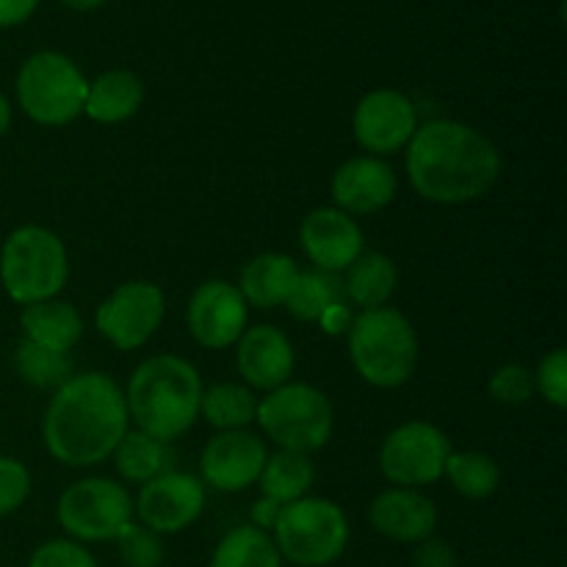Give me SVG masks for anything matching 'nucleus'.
I'll return each instance as SVG.
<instances>
[{"label": "nucleus", "instance_id": "31", "mask_svg": "<svg viewBox=\"0 0 567 567\" xmlns=\"http://www.w3.org/2000/svg\"><path fill=\"white\" fill-rule=\"evenodd\" d=\"M116 540V551L127 567H161L164 563V543H161L158 532L147 529V526L127 524Z\"/></svg>", "mask_w": 567, "mask_h": 567}, {"label": "nucleus", "instance_id": "25", "mask_svg": "<svg viewBox=\"0 0 567 567\" xmlns=\"http://www.w3.org/2000/svg\"><path fill=\"white\" fill-rule=\"evenodd\" d=\"M116 457V471L125 476L127 482H147L158 480L161 474H166L172 465V449L164 441H155V437L144 435V432H127L120 441L114 452Z\"/></svg>", "mask_w": 567, "mask_h": 567}, {"label": "nucleus", "instance_id": "35", "mask_svg": "<svg viewBox=\"0 0 567 567\" xmlns=\"http://www.w3.org/2000/svg\"><path fill=\"white\" fill-rule=\"evenodd\" d=\"M28 567H97V563L81 543L50 540L33 551Z\"/></svg>", "mask_w": 567, "mask_h": 567}, {"label": "nucleus", "instance_id": "10", "mask_svg": "<svg viewBox=\"0 0 567 567\" xmlns=\"http://www.w3.org/2000/svg\"><path fill=\"white\" fill-rule=\"evenodd\" d=\"M452 443L435 424L410 421L385 437L380 449V468L385 480L399 487L432 485L443 476Z\"/></svg>", "mask_w": 567, "mask_h": 567}, {"label": "nucleus", "instance_id": "36", "mask_svg": "<svg viewBox=\"0 0 567 567\" xmlns=\"http://www.w3.org/2000/svg\"><path fill=\"white\" fill-rule=\"evenodd\" d=\"M415 567H457V554L441 537H426L419 543L413 554Z\"/></svg>", "mask_w": 567, "mask_h": 567}, {"label": "nucleus", "instance_id": "23", "mask_svg": "<svg viewBox=\"0 0 567 567\" xmlns=\"http://www.w3.org/2000/svg\"><path fill=\"white\" fill-rule=\"evenodd\" d=\"M396 291V266L382 252H363L349 266L343 293L363 310L385 308Z\"/></svg>", "mask_w": 567, "mask_h": 567}, {"label": "nucleus", "instance_id": "13", "mask_svg": "<svg viewBox=\"0 0 567 567\" xmlns=\"http://www.w3.org/2000/svg\"><path fill=\"white\" fill-rule=\"evenodd\" d=\"M205 507L203 482L192 474L181 471H166L158 480L147 482L138 493L136 515L142 526L164 535H175L192 526Z\"/></svg>", "mask_w": 567, "mask_h": 567}, {"label": "nucleus", "instance_id": "30", "mask_svg": "<svg viewBox=\"0 0 567 567\" xmlns=\"http://www.w3.org/2000/svg\"><path fill=\"white\" fill-rule=\"evenodd\" d=\"M443 474L449 476L452 487L457 493H463L465 498H487L496 493L498 480V465L493 463V457L482 452H457L449 454L446 468Z\"/></svg>", "mask_w": 567, "mask_h": 567}, {"label": "nucleus", "instance_id": "41", "mask_svg": "<svg viewBox=\"0 0 567 567\" xmlns=\"http://www.w3.org/2000/svg\"><path fill=\"white\" fill-rule=\"evenodd\" d=\"M9 122H11V105H9V100L0 94V136L9 131Z\"/></svg>", "mask_w": 567, "mask_h": 567}, {"label": "nucleus", "instance_id": "18", "mask_svg": "<svg viewBox=\"0 0 567 567\" xmlns=\"http://www.w3.org/2000/svg\"><path fill=\"white\" fill-rule=\"evenodd\" d=\"M238 374L260 391L286 385L293 371V349L277 327L258 324L241 332L236 349Z\"/></svg>", "mask_w": 567, "mask_h": 567}, {"label": "nucleus", "instance_id": "5", "mask_svg": "<svg viewBox=\"0 0 567 567\" xmlns=\"http://www.w3.org/2000/svg\"><path fill=\"white\" fill-rule=\"evenodd\" d=\"M66 249L61 238L48 227L25 225L17 227L0 252V280L6 293L20 305L55 299L64 288Z\"/></svg>", "mask_w": 567, "mask_h": 567}, {"label": "nucleus", "instance_id": "27", "mask_svg": "<svg viewBox=\"0 0 567 567\" xmlns=\"http://www.w3.org/2000/svg\"><path fill=\"white\" fill-rule=\"evenodd\" d=\"M343 280L332 271H299L297 280H293L291 293H288L286 305L291 310V316L302 321H319L332 305L343 302Z\"/></svg>", "mask_w": 567, "mask_h": 567}, {"label": "nucleus", "instance_id": "3", "mask_svg": "<svg viewBox=\"0 0 567 567\" xmlns=\"http://www.w3.org/2000/svg\"><path fill=\"white\" fill-rule=\"evenodd\" d=\"M199 399L203 382L197 369L175 354H158L133 371L125 404L138 432L166 443L192 430L199 415Z\"/></svg>", "mask_w": 567, "mask_h": 567}, {"label": "nucleus", "instance_id": "21", "mask_svg": "<svg viewBox=\"0 0 567 567\" xmlns=\"http://www.w3.org/2000/svg\"><path fill=\"white\" fill-rule=\"evenodd\" d=\"M142 100L144 86L133 72L111 70L105 72V75H100L94 83H89L83 111H86L94 122L114 125V122L131 120V116L142 109Z\"/></svg>", "mask_w": 567, "mask_h": 567}, {"label": "nucleus", "instance_id": "7", "mask_svg": "<svg viewBox=\"0 0 567 567\" xmlns=\"http://www.w3.org/2000/svg\"><path fill=\"white\" fill-rule=\"evenodd\" d=\"M89 81L66 55L44 50L31 55L17 75V97L33 122L48 127L75 120L86 103Z\"/></svg>", "mask_w": 567, "mask_h": 567}, {"label": "nucleus", "instance_id": "14", "mask_svg": "<svg viewBox=\"0 0 567 567\" xmlns=\"http://www.w3.org/2000/svg\"><path fill=\"white\" fill-rule=\"evenodd\" d=\"M188 330L205 349H227L247 330V299L225 280H208L192 293Z\"/></svg>", "mask_w": 567, "mask_h": 567}, {"label": "nucleus", "instance_id": "19", "mask_svg": "<svg viewBox=\"0 0 567 567\" xmlns=\"http://www.w3.org/2000/svg\"><path fill=\"white\" fill-rule=\"evenodd\" d=\"M371 526L396 543H421L435 535L437 509L413 487H391L380 493L369 509Z\"/></svg>", "mask_w": 567, "mask_h": 567}, {"label": "nucleus", "instance_id": "32", "mask_svg": "<svg viewBox=\"0 0 567 567\" xmlns=\"http://www.w3.org/2000/svg\"><path fill=\"white\" fill-rule=\"evenodd\" d=\"M491 396L502 404H524L535 396V374L526 365L509 363L493 374Z\"/></svg>", "mask_w": 567, "mask_h": 567}, {"label": "nucleus", "instance_id": "1", "mask_svg": "<svg viewBox=\"0 0 567 567\" xmlns=\"http://www.w3.org/2000/svg\"><path fill=\"white\" fill-rule=\"evenodd\" d=\"M410 186L437 205L485 197L502 175V158L487 136L454 120L421 125L408 144Z\"/></svg>", "mask_w": 567, "mask_h": 567}, {"label": "nucleus", "instance_id": "6", "mask_svg": "<svg viewBox=\"0 0 567 567\" xmlns=\"http://www.w3.org/2000/svg\"><path fill=\"white\" fill-rule=\"evenodd\" d=\"M275 546L288 563L302 567L330 565L347 551L349 524L343 509L327 498H297L280 507Z\"/></svg>", "mask_w": 567, "mask_h": 567}, {"label": "nucleus", "instance_id": "8", "mask_svg": "<svg viewBox=\"0 0 567 567\" xmlns=\"http://www.w3.org/2000/svg\"><path fill=\"white\" fill-rule=\"evenodd\" d=\"M255 421L280 449L316 452L332 435V408L324 393L313 385H280L258 402Z\"/></svg>", "mask_w": 567, "mask_h": 567}, {"label": "nucleus", "instance_id": "29", "mask_svg": "<svg viewBox=\"0 0 567 567\" xmlns=\"http://www.w3.org/2000/svg\"><path fill=\"white\" fill-rule=\"evenodd\" d=\"M17 371L22 380L33 388H55L59 391L66 380H72V358L70 352H53L39 343L22 338L14 354Z\"/></svg>", "mask_w": 567, "mask_h": 567}, {"label": "nucleus", "instance_id": "20", "mask_svg": "<svg viewBox=\"0 0 567 567\" xmlns=\"http://www.w3.org/2000/svg\"><path fill=\"white\" fill-rule=\"evenodd\" d=\"M20 321L28 341L53 349V352H70L83 336L81 313L70 302H61V299L25 305Z\"/></svg>", "mask_w": 567, "mask_h": 567}, {"label": "nucleus", "instance_id": "24", "mask_svg": "<svg viewBox=\"0 0 567 567\" xmlns=\"http://www.w3.org/2000/svg\"><path fill=\"white\" fill-rule=\"evenodd\" d=\"M316 471L313 463L308 460V454L302 452H288V449H280L275 457H266L264 471H260V491L269 502L286 504L297 502V498H305V493L313 487Z\"/></svg>", "mask_w": 567, "mask_h": 567}, {"label": "nucleus", "instance_id": "39", "mask_svg": "<svg viewBox=\"0 0 567 567\" xmlns=\"http://www.w3.org/2000/svg\"><path fill=\"white\" fill-rule=\"evenodd\" d=\"M277 513H280V504L269 502V498H264V502L255 507V520H258V529H266V526H275L277 520Z\"/></svg>", "mask_w": 567, "mask_h": 567}, {"label": "nucleus", "instance_id": "33", "mask_svg": "<svg viewBox=\"0 0 567 567\" xmlns=\"http://www.w3.org/2000/svg\"><path fill=\"white\" fill-rule=\"evenodd\" d=\"M535 391L546 396L554 408H567V352L565 349H554L551 354L540 360L535 374Z\"/></svg>", "mask_w": 567, "mask_h": 567}, {"label": "nucleus", "instance_id": "4", "mask_svg": "<svg viewBox=\"0 0 567 567\" xmlns=\"http://www.w3.org/2000/svg\"><path fill=\"white\" fill-rule=\"evenodd\" d=\"M349 354L369 385L399 388L419 365V336L399 310H363L349 324Z\"/></svg>", "mask_w": 567, "mask_h": 567}, {"label": "nucleus", "instance_id": "26", "mask_svg": "<svg viewBox=\"0 0 567 567\" xmlns=\"http://www.w3.org/2000/svg\"><path fill=\"white\" fill-rule=\"evenodd\" d=\"M199 413L205 415L210 426L221 432L230 430H244L247 424H252L255 413H258V399L252 396V391L236 382H219V385L203 391L199 399Z\"/></svg>", "mask_w": 567, "mask_h": 567}, {"label": "nucleus", "instance_id": "34", "mask_svg": "<svg viewBox=\"0 0 567 567\" xmlns=\"http://www.w3.org/2000/svg\"><path fill=\"white\" fill-rule=\"evenodd\" d=\"M31 493V474L14 457H0V515H9L20 507Z\"/></svg>", "mask_w": 567, "mask_h": 567}, {"label": "nucleus", "instance_id": "2", "mask_svg": "<svg viewBox=\"0 0 567 567\" xmlns=\"http://www.w3.org/2000/svg\"><path fill=\"white\" fill-rule=\"evenodd\" d=\"M127 404L111 377L89 371L72 377L50 399L42 435L59 463L83 468L97 465L116 452L127 435Z\"/></svg>", "mask_w": 567, "mask_h": 567}, {"label": "nucleus", "instance_id": "22", "mask_svg": "<svg viewBox=\"0 0 567 567\" xmlns=\"http://www.w3.org/2000/svg\"><path fill=\"white\" fill-rule=\"evenodd\" d=\"M297 275L299 266L293 264V258L280 252H264L244 266L238 291L258 308H277V305H286Z\"/></svg>", "mask_w": 567, "mask_h": 567}, {"label": "nucleus", "instance_id": "40", "mask_svg": "<svg viewBox=\"0 0 567 567\" xmlns=\"http://www.w3.org/2000/svg\"><path fill=\"white\" fill-rule=\"evenodd\" d=\"M61 3L70 6V9H75V11H92V9H97V6H103L105 0H61Z\"/></svg>", "mask_w": 567, "mask_h": 567}, {"label": "nucleus", "instance_id": "11", "mask_svg": "<svg viewBox=\"0 0 567 567\" xmlns=\"http://www.w3.org/2000/svg\"><path fill=\"white\" fill-rule=\"evenodd\" d=\"M94 321L122 352L144 347L164 321V291L147 280L125 282L100 305Z\"/></svg>", "mask_w": 567, "mask_h": 567}, {"label": "nucleus", "instance_id": "38", "mask_svg": "<svg viewBox=\"0 0 567 567\" xmlns=\"http://www.w3.org/2000/svg\"><path fill=\"white\" fill-rule=\"evenodd\" d=\"M319 321H321V324H324L327 332H343V330H347L349 313H347V308H343V302L341 305H332V308L327 310V313L321 316Z\"/></svg>", "mask_w": 567, "mask_h": 567}, {"label": "nucleus", "instance_id": "15", "mask_svg": "<svg viewBox=\"0 0 567 567\" xmlns=\"http://www.w3.org/2000/svg\"><path fill=\"white\" fill-rule=\"evenodd\" d=\"M266 465V446L258 435L244 430H230L216 435L205 446L199 468L203 480L221 493L247 491L260 480Z\"/></svg>", "mask_w": 567, "mask_h": 567}, {"label": "nucleus", "instance_id": "28", "mask_svg": "<svg viewBox=\"0 0 567 567\" xmlns=\"http://www.w3.org/2000/svg\"><path fill=\"white\" fill-rule=\"evenodd\" d=\"M210 567H280V551L264 529L238 526L219 543Z\"/></svg>", "mask_w": 567, "mask_h": 567}, {"label": "nucleus", "instance_id": "16", "mask_svg": "<svg viewBox=\"0 0 567 567\" xmlns=\"http://www.w3.org/2000/svg\"><path fill=\"white\" fill-rule=\"evenodd\" d=\"M299 238L316 269L332 275L349 269L363 255V233L358 221L338 208H316L313 214H308Z\"/></svg>", "mask_w": 567, "mask_h": 567}, {"label": "nucleus", "instance_id": "12", "mask_svg": "<svg viewBox=\"0 0 567 567\" xmlns=\"http://www.w3.org/2000/svg\"><path fill=\"white\" fill-rule=\"evenodd\" d=\"M354 138L374 155H391L408 147L419 131V116L413 103L393 89H374L354 109Z\"/></svg>", "mask_w": 567, "mask_h": 567}, {"label": "nucleus", "instance_id": "17", "mask_svg": "<svg viewBox=\"0 0 567 567\" xmlns=\"http://www.w3.org/2000/svg\"><path fill=\"white\" fill-rule=\"evenodd\" d=\"M396 197V172L374 155H358L332 175V199L343 214H377Z\"/></svg>", "mask_w": 567, "mask_h": 567}, {"label": "nucleus", "instance_id": "37", "mask_svg": "<svg viewBox=\"0 0 567 567\" xmlns=\"http://www.w3.org/2000/svg\"><path fill=\"white\" fill-rule=\"evenodd\" d=\"M39 0H0V28L20 25L37 11Z\"/></svg>", "mask_w": 567, "mask_h": 567}, {"label": "nucleus", "instance_id": "9", "mask_svg": "<svg viewBox=\"0 0 567 567\" xmlns=\"http://www.w3.org/2000/svg\"><path fill=\"white\" fill-rule=\"evenodd\" d=\"M59 524L75 540H114L133 518L131 496L111 480H83L59 498Z\"/></svg>", "mask_w": 567, "mask_h": 567}]
</instances>
